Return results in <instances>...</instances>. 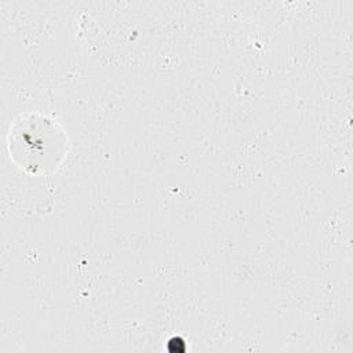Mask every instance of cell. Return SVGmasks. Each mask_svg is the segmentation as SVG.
Listing matches in <instances>:
<instances>
[{"instance_id":"cell-1","label":"cell","mask_w":353,"mask_h":353,"mask_svg":"<svg viewBox=\"0 0 353 353\" xmlns=\"http://www.w3.org/2000/svg\"><path fill=\"white\" fill-rule=\"evenodd\" d=\"M65 135L52 120L30 114L21 117L10 128V156L32 174L52 171L65 153Z\"/></svg>"}]
</instances>
